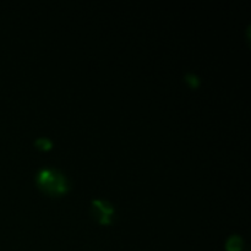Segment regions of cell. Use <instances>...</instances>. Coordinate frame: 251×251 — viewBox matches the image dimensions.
Masks as SVG:
<instances>
[{"label": "cell", "mask_w": 251, "mask_h": 251, "mask_svg": "<svg viewBox=\"0 0 251 251\" xmlns=\"http://www.w3.org/2000/svg\"><path fill=\"white\" fill-rule=\"evenodd\" d=\"M243 248V239L239 235L234 234L230 235L228 238L227 243H226V249L228 251H240Z\"/></svg>", "instance_id": "3957f363"}, {"label": "cell", "mask_w": 251, "mask_h": 251, "mask_svg": "<svg viewBox=\"0 0 251 251\" xmlns=\"http://www.w3.org/2000/svg\"><path fill=\"white\" fill-rule=\"evenodd\" d=\"M34 145H36V146H38L39 149L48 150V149H50L51 145H53V142H51V140H49L48 137H38V139L34 140Z\"/></svg>", "instance_id": "277c9868"}, {"label": "cell", "mask_w": 251, "mask_h": 251, "mask_svg": "<svg viewBox=\"0 0 251 251\" xmlns=\"http://www.w3.org/2000/svg\"><path fill=\"white\" fill-rule=\"evenodd\" d=\"M36 183L42 190L51 195L65 193L69 189V181L65 174L55 168H42L36 174Z\"/></svg>", "instance_id": "6da1fadb"}, {"label": "cell", "mask_w": 251, "mask_h": 251, "mask_svg": "<svg viewBox=\"0 0 251 251\" xmlns=\"http://www.w3.org/2000/svg\"><path fill=\"white\" fill-rule=\"evenodd\" d=\"M185 80H186V82H189L191 86H194V87L199 85V77L193 73L185 74Z\"/></svg>", "instance_id": "5b68a950"}, {"label": "cell", "mask_w": 251, "mask_h": 251, "mask_svg": "<svg viewBox=\"0 0 251 251\" xmlns=\"http://www.w3.org/2000/svg\"><path fill=\"white\" fill-rule=\"evenodd\" d=\"M92 210L95 217L100 223H109L114 215V207L112 206V203L108 202L107 200H102V199H93Z\"/></svg>", "instance_id": "7a4b0ae2"}]
</instances>
